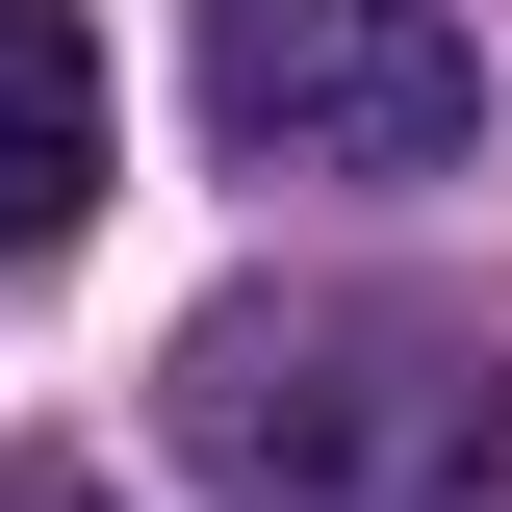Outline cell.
Wrapping results in <instances>:
<instances>
[{
  "label": "cell",
  "mask_w": 512,
  "mask_h": 512,
  "mask_svg": "<svg viewBox=\"0 0 512 512\" xmlns=\"http://www.w3.org/2000/svg\"><path fill=\"white\" fill-rule=\"evenodd\" d=\"M205 128L282 154V180H436L461 128H487V77L410 0H205Z\"/></svg>",
  "instance_id": "6da1fadb"
},
{
  "label": "cell",
  "mask_w": 512,
  "mask_h": 512,
  "mask_svg": "<svg viewBox=\"0 0 512 512\" xmlns=\"http://www.w3.org/2000/svg\"><path fill=\"white\" fill-rule=\"evenodd\" d=\"M103 205V52H77V0H0V256H52Z\"/></svg>",
  "instance_id": "7a4b0ae2"
},
{
  "label": "cell",
  "mask_w": 512,
  "mask_h": 512,
  "mask_svg": "<svg viewBox=\"0 0 512 512\" xmlns=\"http://www.w3.org/2000/svg\"><path fill=\"white\" fill-rule=\"evenodd\" d=\"M0 512H103V461H0Z\"/></svg>",
  "instance_id": "3957f363"
}]
</instances>
